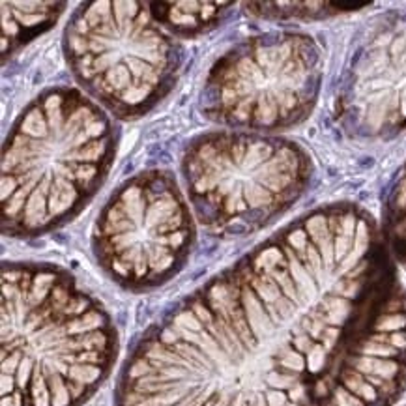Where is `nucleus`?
I'll use <instances>...</instances> for the list:
<instances>
[{
	"label": "nucleus",
	"mask_w": 406,
	"mask_h": 406,
	"mask_svg": "<svg viewBox=\"0 0 406 406\" xmlns=\"http://www.w3.org/2000/svg\"><path fill=\"white\" fill-rule=\"evenodd\" d=\"M404 391L406 292L375 219L335 204L148 328L114 406H393Z\"/></svg>",
	"instance_id": "obj_1"
},
{
	"label": "nucleus",
	"mask_w": 406,
	"mask_h": 406,
	"mask_svg": "<svg viewBox=\"0 0 406 406\" xmlns=\"http://www.w3.org/2000/svg\"><path fill=\"white\" fill-rule=\"evenodd\" d=\"M116 356L111 314L69 271L2 264V406H83Z\"/></svg>",
	"instance_id": "obj_2"
},
{
	"label": "nucleus",
	"mask_w": 406,
	"mask_h": 406,
	"mask_svg": "<svg viewBox=\"0 0 406 406\" xmlns=\"http://www.w3.org/2000/svg\"><path fill=\"white\" fill-rule=\"evenodd\" d=\"M116 154L109 114L75 88L32 99L2 148V232L32 238L79 216Z\"/></svg>",
	"instance_id": "obj_3"
},
{
	"label": "nucleus",
	"mask_w": 406,
	"mask_h": 406,
	"mask_svg": "<svg viewBox=\"0 0 406 406\" xmlns=\"http://www.w3.org/2000/svg\"><path fill=\"white\" fill-rule=\"evenodd\" d=\"M182 176L197 221L216 236L240 238L268 227L300 198L311 161L285 139L212 131L185 148Z\"/></svg>",
	"instance_id": "obj_4"
},
{
	"label": "nucleus",
	"mask_w": 406,
	"mask_h": 406,
	"mask_svg": "<svg viewBox=\"0 0 406 406\" xmlns=\"http://www.w3.org/2000/svg\"><path fill=\"white\" fill-rule=\"evenodd\" d=\"M64 53L88 98L126 120L152 111L182 66L178 39L150 2L80 4L64 30Z\"/></svg>",
	"instance_id": "obj_5"
},
{
	"label": "nucleus",
	"mask_w": 406,
	"mask_h": 406,
	"mask_svg": "<svg viewBox=\"0 0 406 406\" xmlns=\"http://www.w3.org/2000/svg\"><path fill=\"white\" fill-rule=\"evenodd\" d=\"M320 88V53L311 37L264 34L247 37L212 66L202 111L240 131H277L302 122Z\"/></svg>",
	"instance_id": "obj_6"
},
{
	"label": "nucleus",
	"mask_w": 406,
	"mask_h": 406,
	"mask_svg": "<svg viewBox=\"0 0 406 406\" xmlns=\"http://www.w3.org/2000/svg\"><path fill=\"white\" fill-rule=\"evenodd\" d=\"M193 241V212L165 171H146L126 180L99 212L92 232L101 270L135 292L155 289L176 275Z\"/></svg>",
	"instance_id": "obj_7"
},
{
	"label": "nucleus",
	"mask_w": 406,
	"mask_h": 406,
	"mask_svg": "<svg viewBox=\"0 0 406 406\" xmlns=\"http://www.w3.org/2000/svg\"><path fill=\"white\" fill-rule=\"evenodd\" d=\"M345 101L350 120L369 135L406 130V21L382 30L356 56Z\"/></svg>",
	"instance_id": "obj_8"
},
{
	"label": "nucleus",
	"mask_w": 406,
	"mask_h": 406,
	"mask_svg": "<svg viewBox=\"0 0 406 406\" xmlns=\"http://www.w3.org/2000/svg\"><path fill=\"white\" fill-rule=\"evenodd\" d=\"M64 2H2V56L17 53L25 44L55 25Z\"/></svg>",
	"instance_id": "obj_9"
},
{
	"label": "nucleus",
	"mask_w": 406,
	"mask_h": 406,
	"mask_svg": "<svg viewBox=\"0 0 406 406\" xmlns=\"http://www.w3.org/2000/svg\"><path fill=\"white\" fill-rule=\"evenodd\" d=\"M152 13L173 36H197L214 28L232 2H150Z\"/></svg>",
	"instance_id": "obj_10"
},
{
	"label": "nucleus",
	"mask_w": 406,
	"mask_h": 406,
	"mask_svg": "<svg viewBox=\"0 0 406 406\" xmlns=\"http://www.w3.org/2000/svg\"><path fill=\"white\" fill-rule=\"evenodd\" d=\"M391 257L406 266V167L395 182L386 202V234Z\"/></svg>",
	"instance_id": "obj_11"
}]
</instances>
